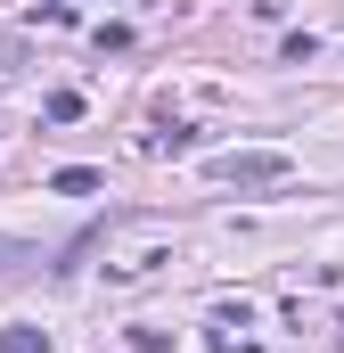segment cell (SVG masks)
<instances>
[{
	"instance_id": "2",
	"label": "cell",
	"mask_w": 344,
	"mask_h": 353,
	"mask_svg": "<svg viewBox=\"0 0 344 353\" xmlns=\"http://www.w3.org/2000/svg\"><path fill=\"white\" fill-rule=\"evenodd\" d=\"M50 189H58V197H90L98 173H90V165H66V173H50Z\"/></svg>"
},
{
	"instance_id": "1",
	"label": "cell",
	"mask_w": 344,
	"mask_h": 353,
	"mask_svg": "<svg viewBox=\"0 0 344 353\" xmlns=\"http://www.w3.org/2000/svg\"><path fill=\"white\" fill-rule=\"evenodd\" d=\"M205 173L222 181V189H270V181H287V148H230V157H213Z\"/></svg>"
},
{
	"instance_id": "3",
	"label": "cell",
	"mask_w": 344,
	"mask_h": 353,
	"mask_svg": "<svg viewBox=\"0 0 344 353\" xmlns=\"http://www.w3.org/2000/svg\"><path fill=\"white\" fill-rule=\"evenodd\" d=\"M0 353H50V329H8Z\"/></svg>"
}]
</instances>
